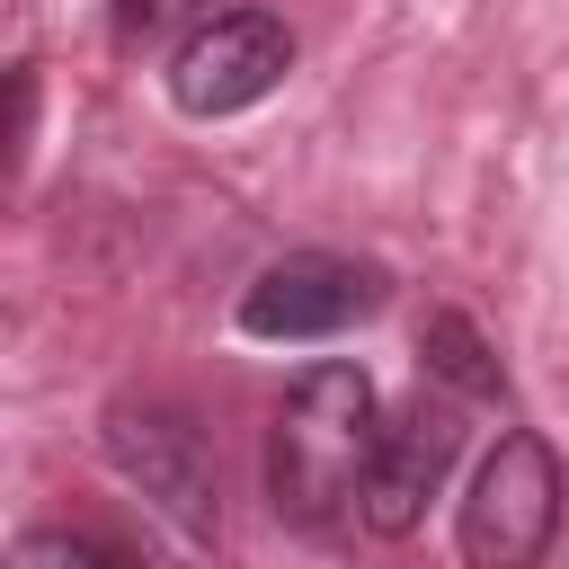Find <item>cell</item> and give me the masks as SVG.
I'll return each instance as SVG.
<instances>
[{
    "mask_svg": "<svg viewBox=\"0 0 569 569\" xmlns=\"http://www.w3.org/2000/svg\"><path fill=\"white\" fill-rule=\"evenodd\" d=\"M373 445H382V418H373L365 365H311V373H293L284 409H276V436H267V498H276V516L311 525V533H329L338 516H356Z\"/></svg>",
    "mask_w": 569,
    "mask_h": 569,
    "instance_id": "cell-1",
    "label": "cell"
},
{
    "mask_svg": "<svg viewBox=\"0 0 569 569\" xmlns=\"http://www.w3.org/2000/svg\"><path fill=\"white\" fill-rule=\"evenodd\" d=\"M560 453L533 436V427H507L489 445V462L471 471V498L453 516V542H462V569H542L551 533H560Z\"/></svg>",
    "mask_w": 569,
    "mask_h": 569,
    "instance_id": "cell-2",
    "label": "cell"
},
{
    "mask_svg": "<svg viewBox=\"0 0 569 569\" xmlns=\"http://www.w3.org/2000/svg\"><path fill=\"white\" fill-rule=\"evenodd\" d=\"M418 365H427V382L453 391L462 409H471V400H507V373H498L489 338H480L462 311H427V320H418Z\"/></svg>",
    "mask_w": 569,
    "mask_h": 569,
    "instance_id": "cell-7",
    "label": "cell"
},
{
    "mask_svg": "<svg viewBox=\"0 0 569 569\" xmlns=\"http://www.w3.org/2000/svg\"><path fill=\"white\" fill-rule=\"evenodd\" d=\"M9 569H133V551L107 533H80V525H36L9 542Z\"/></svg>",
    "mask_w": 569,
    "mask_h": 569,
    "instance_id": "cell-8",
    "label": "cell"
},
{
    "mask_svg": "<svg viewBox=\"0 0 569 569\" xmlns=\"http://www.w3.org/2000/svg\"><path fill=\"white\" fill-rule=\"evenodd\" d=\"M391 293V276L373 258H338V249H293L276 267L249 276L240 293V329L267 338V347H311V338H338L356 320H373Z\"/></svg>",
    "mask_w": 569,
    "mask_h": 569,
    "instance_id": "cell-4",
    "label": "cell"
},
{
    "mask_svg": "<svg viewBox=\"0 0 569 569\" xmlns=\"http://www.w3.org/2000/svg\"><path fill=\"white\" fill-rule=\"evenodd\" d=\"M98 445H107V462H116L178 533L213 542V525H222L213 445H204V427H196L178 400H116V409L98 418Z\"/></svg>",
    "mask_w": 569,
    "mask_h": 569,
    "instance_id": "cell-3",
    "label": "cell"
},
{
    "mask_svg": "<svg viewBox=\"0 0 569 569\" xmlns=\"http://www.w3.org/2000/svg\"><path fill=\"white\" fill-rule=\"evenodd\" d=\"M453 453H462V400H453V391H418V400L382 427V445H373V471H365L356 525L382 533V542L418 533L427 498L453 480Z\"/></svg>",
    "mask_w": 569,
    "mask_h": 569,
    "instance_id": "cell-6",
    "label": "cell"
},
{
    "mask_svg": "<svg viewBox=\"0 0 569 569\" xmlns=\"http://www.w3.org/2000/svg\"><path fill=\"white\" fill-rule=\"evenodd\" d=\"M169 27H204V0H116V44H151Z\"/></svg>",
    "mask_w": 569,
    "mask_h": 569,
    "instance_id": "cell-9",
    "label": "cell"
},
{
    "mask_svg": "<svg viewBox=\"0 0 569 569\" xmlns=\"http://www.w3.org/2000/svg\"><path fill=\"white\" fill-rule=\"evenodd\" d=\"M284 71H293V27L276 9H213L204 27L178 36L169 98L178 116H249L258 98H276Z\"/></svg>",
    "mask_w": 569,
    "mask_h": 569,
    "instance_id": "cell-5",
    "label": "cell"
}]
</instances>
